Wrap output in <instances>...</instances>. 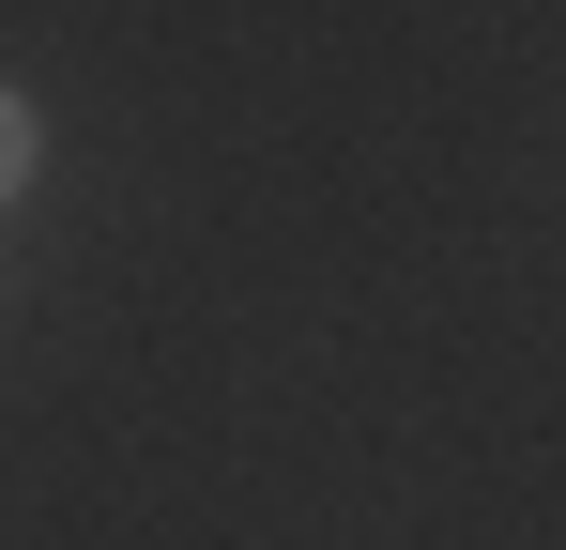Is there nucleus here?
<instances>
[{
  "label": "nucleus",
  "instance_id": "1",
  "mask_svg": "<svg viewBox=\"0 0 566 550\" xmlns=\"http://www.w3.org/2000/svg\"><path fill=\"white\" fill-rule=\"evenodd\" d=\"M31 154H46V138H31V92L0 77V199H15V183H31Z\"/></svg>",
  "mask_w": 566,
  "mask_h": 550
}]
</instances>
